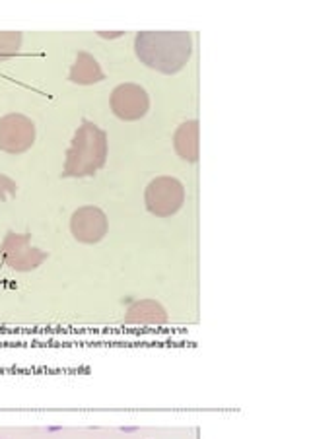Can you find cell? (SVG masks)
Here are the masks:
<instances>
[{
	"mask_svg": "<svg viewBox=\"0 0 311 439\" xmlns=\"http://www.w3.org/2000/svg\"><path fill=\"white\" fill-rule=\"evenodd\" d=\"M136 55L150 68L171 74L191 59V35L185 31H142L136 35Z\"/></svg>",
	"mask_w": 311,
	"mask_h": 439,
	"instance_id": "1",
	"label": "cell"
},
{
	"mask_svg": "<svg viewBox=\"0 0 311 439\" xmlns=\"http://www.w3.org/2000/svg\"><path fill=\"white\" fill-rule=\"evenodd\" d=\"M107 156V138L105 132L94 122H82L76 130L72 144L66 152L64 175L66 177H86L94 175L105 163Z\"/></svg>",
	"mask_w": 311,
	"mask_h": 439,
	"instance_id": "2",
	"label": "cell"
},
{
	"mask_svg": "<svg viewBox=\"0 0 311 439\" xmlns=\"http://www.w3.org/2000/svg\"><path fill=\"white\" fill-rule=\"evenodd\" d=\"M185 200L183 185L173 177H159L146 189V206L156 216H171Z\"/></svg>",
	"mask_w": 311,
	"mask_h": 439,
	"instance_id": "3",
	"label": "cell"
},
{
	"mask_svg": "<svg viewBox=\"0 0 311 439\" xmlns=\"http://www.w3.org/2000/svg\"><path fill=\"white\" fill-rule=\"evenodd\" d=\"M35 140V126L23 115H6L0 119V150L8 154L25 152Z\"/></svg>",
	"mask_w": 311,
	"mask_h": 439,
	"instance_id": "4",
	"label": "cell"
},
{
	"mask_svg": "<svg viewBox=\"0 0 311 439\" xmlns=\"http://www.w3.org/2000/svg\"><path fill=\"white\" fill-rule=\"evenodd\" d=\"M150 107L148 94L136 84H121L111 94V109L119 119L136 120L142 119Z\"/></svg>",
	"mask_w": 311,
	"mask_h": 439,
	"instance_id": "5",
	"label": "cell"
},
{
	"mask_svg": "<svg viewBox=\"0 0 311 439\" xmlns=\"http://www.w3.org/2000/svg\"><path fill=\"white\" fill-rule=\"evenodd\" d=\"M70 229L80 243H97L107 233V218L96 206H84L72 214Z\"/></svg>",
	"mask_w": 311,
	"mask_h": 439,
	"instance_id": "6",
	"label": "cell"
},
{
	"mask_svg": "<svg viewBox=\"0 0 311 439\" xmlns=\"http://www.w3.org/2000/svg\"><path fill=\"white\" fill-rule=\"evenodd\" d=\"M2 251H4L6 262L12 268H18V270H31L37 264H41L47 257L39 249L31 247L25 235H14V233H10L6 237L4 245H2Z\"/></svg>",
	"mask_w": 311,
	"mask_h": 439,
	"instance_id": "7",
	"label": "cell"
},
{
	"mask_svg": "<svg viewBox=\"0 0 311 439\" xmlns=\"http://www.w3.org/2000/svg\"><path fill=\"white\" fill-rule=\"evenodd\" d=\"M173 144L177 154L187 161L198 160V122L189 120L183 122L173 136Z\"/></svg>",
	"mask_w": 311,
	"mask_h": 439,
	"instance_id": "8",
	"label": "cell"
},
{
	"mask_svg": "<svg viewBox=\"0 0 311 439\" xmlns=\"http://www.w3.org/2000/svg\"><path fill=\"white\" fill-rule=\"evenodd\" d=\"M101 78H103V72H101L97 60L88 53H80L76 57V62L72 64L70 80L82 84V86H88V84H96Z\"/></svg>",
	"mask_w": 311,
	"mask_h": 439,
	"instance_id": "9",
	"label": "cell"
},
{
	"mask_svg": "<svg viewBox=\"0 0 311 439\" xmlns=\"http://www.w3.org/2000/svg\"><path fill=\"white\" fill-rule=\"evenodd\" d=\"M127 321L129 323H142V325L165 323V311L159 303H156L152 300H144L135 303L127 311Z\"/></svg>",
	"mask_w": 311,
	"mask_h": 439,
	"instance_id": "10",
	"label": "cell"
},
{
	"mask_svg": "<svg viewBox=\"0 0 311 439\" xmlns=\"http://www.w3.org/2000/svg\"><path fill=\"white\" fill-rule=\"evenodd\" d=\"M21 45V33L16 31H0V57L14 55Z\"/></svg>",
	"mask_w": 311,
	"mask_h": 439,
	"instance_id": "11",
	"label": "cell"
},
{
	"mask_svg": "<svg viewBox=\"0 0 311 439\" xmlns=\"http://www.w3.org/2000/svg\"><path fill=\"white\" fill-rule=\"evenodd\" d=\"M16 193V185L8 179L6 175H0V200H4L6 197Z\"/></svg>",
	"mask_w": 311,
	"mask_h": 439,
	"instance_id": "12",
	"label": "cell"
}]
</instances>
